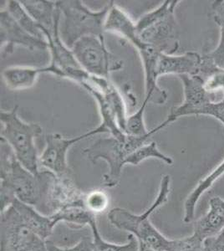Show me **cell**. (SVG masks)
Instances as JSON below:
<instances>
[{
	"label": "cell",
	"mask_w": 224,
	"mask_h": 251,
	"mask_svg": "<svg viewBox=\"0 0 224 251\" xmlns=\"http://www.w3.org/2000/svg\"><path fill=\"white\" fill-rule=\"evenodd\" d=\"M1 143L0 203L1 212L12 205L15 199L33 207L40 208L54 174L50 171L32 174L18 161L10 146Z\"/></svg>",
	"instance_id": "obj_1"
},
{
	"label": "cell",
	"mask_w": 224,
	"mask_h": 251,
	"mask_svg": "<svg viewBox=\"0 0 224 251\" xmlns=\"http://www.w3.org/2000/svg\"><path fill=\"white\" fill-rule=\"evenodd\" d=\"M170 185V176L164 175L161 180L156 200L143 214H132L125 208H115L108 213V220L115 227L133 234L139 242L145 243L157 251H168L171 240L158 231L150 222V216L168 202Z\"/></svg>",
	"instance_id": "obj_2"
},
{
	"label": "cell",
	"mask_w": 224,
	"mask_h": 251,
	"mask_svg": "<svg viewBox=\"0 0 224 251\" xmlns=\"http://www.w3.org/2000/svg\"><path fill=\"white\" fill-rule=\"evenodd\" d=\"M112 1L100 10L89 9L80 0L56 1L60 11V38L68 48L85 36L104 37L105 22Z\"/></svg>",
	"instance_id": "obj_3"
},
{
	"label": "cell",
	"mask_w": 224,
	"mask_h": 251,
	"mask_svg": "<svg viewBox=\"0 0 224 251\" xmlns=\"http://www.w3.org/2000/svg\"><path fill=\"white\" fill-rule=\"evenodd\" d=\"M178 0H167L136 22L140 39L162 53L174 54L179 48V27L175 17Z\"/></svg>",
	"instance_id": "obj_4"
},
{
	"label": "cell",
	"mask_w": 224,
	"mask_h": 251,
	"mask_svg": "<svg viewBox=\"0 0 224 251\" xmlns=\"http://www.w3.org/2000/svg\"><path fill=\"white\" fill-rule=\"evenodd\" d=\"M19 106L10 111H1V135L0 139L8 143L15 157L22 165L37 174L39 171V156L35 146V138L42 134V127L37 123L24 122L18 114Z\"/></svg>",
	"instance_id": "obj_5"
},
{
	"label": "cell",
	"mask_w": 224,
	"mask_h": 251,
	"mask_svg": "<svg viewBox=\"0 0 224 251\" xmlns=\"http://www.w3.org/2000/svg\"><path fill=\"white\" fill-rule=\"evenodd\" d=\"M150 137H133L126 135L124 139L112 137L100 138L84 150V154L93 164L104 160L108 164V173L104 175L103 186L114 188L119 183L122 169L126 160L136 149L144 145Z\"/></svg>",
	"instance_id": "obj_6"
},
{
	"label": "cell",
	"mask_w": 224,
	"mask_h": 251,
	"mask_svg": "<svg viewBox=\"0 0 224 251\" xmlns=\"http://www.w3.org/2000/svg\"><path fill=\"white\" fill-rule=\"evenodd\" d=\"M79 66L89 74L110 78V75L123 68V61L109 51L105 38L85 36L71 49Z\"/></svg>",
	"instance_id": "obj_7"
},
{
	"label": "cell",
	"mask_w": 224,
	"mask_h": 251,
	"mask_svg": "<svg viewBox=\"0 0 224 251\" xmlns=\"http://www.w3.org/2000/svg\"><path fill=\"white\" fill-rule=\"evenodd\" d=\"M0 251H47L46 240L34 233L11 205L1 212Z\"/></svg>",
	"instance_id": "obj_8"
},
{
	"label": "cell",
	"mask_w": 224,
	"mask_h": 251,
	"mask_svg": "<svg viewBox=\"0 0 224 251\" xmlns=\"http://www.w3.org/2000/svg\"><path fill=\"white\" fill-rule=\"evenodd\" d=\"M184 92V100L180 106L172 109L168 118L161 123L159 127L162 129L174 123L180 117L201 115L202 109L212 102L223 100L221 93H210L204 87V82L199 75H180Z\"/></svg>",
	"instance_id": "obj_9"
},
{
	"label": "cell",
	"mask_w": 224,
	"mask_h": 251,
	"mask_svg": "<svg viewBox=\"0 0 224 251\" xmlns=\"http://www.w3.org/2000/svg\"><path fill=\"white\" fill-rule=\"evenodd\" d=\"M100 133H107L101 125L85 134L71 138H66L60 134L47 135L46 137V148L39 157V164L59 177L69 176L67 163L69 149L75 143L87 137Z\"/></svg>",
	"instance_id": "obj_10"
},
{
	"label": "cell",
	"mask_w": 224,
	"mask_h": 251,
	"mask_svg": "<svg viewBox=\"0 0 224 251\" xmlns=\"http://www.w3.org/2000/svg\"><path fill=\"white\" fill-rule=\"evenodd\" d=\"M85 196L69 176L59 177L54 174L39 209L40 213L52 215L70 207H85Z\"/></svg>",
	"instance_id": "obj_11"
},
{
	"label": "cell",
	"mask_w": 224,
	"mask_h": 251,
	"mask_svg": "<svg viewBox=\"0 0 224 251\" xmlns=\"http://www.w3.org/2000/svg\"><path fill=\"white\" fill-rule=\"evenodd\" d=\"M0 44L1 56L3 57L12 54L17 46H22L30 51L46 50L48 49L46 40L28 34L3 8L0 12Z\"/></svg>",
	"instance_id": "obj_12"
},
{
	"label": "cell",
	"mask_w": 224,
	"mask_h": 251,
	"mask_svg": "<svg viewBox=\"0 0 224 251\" xmlns=\"http://www.w3.org/2000/svg\"><path fill=\"white\" fill-rule=\"evenodd\" d=\"M201 59V55L196 52H187L180 55L162 53L156 64V75L158 78L170 74L177 75L178 76L183 75H198Z\"/></svg>",
	"instance_id": "obj_13"
},
{
	"label": "cell",
	"mask_w": 224,
	"mask_h": 251,
	"mask_svg": "<svg viewBox=\"0 0 224 251\" xmlns=\"http://www.w3.org/2000/svg\"><path fill=\"white\" fill-rule=\"evenodd\" d=\"M28 15L40 26L43 33L54 32L60 21V11L56 1L21 0L20 1Z\"/></svg>",
	"instance_id": "obj_14"
},
{
	"label": "cell",
	"mask_w": 224,
	"mask_h": 251,
	"mask_svg": "<svg viewBox=\"0 0 224 251\" xmlns=\"http://www.w3.org/2000/svg\"><path fill=\"white\" fill-rule=\"evenodd\" d=\"M209 206L208 212L196 221L193 228V233L202 240L219 235L224 228V200L213 197Z\"/></svg>",
	"instance_id": "obj_15"
},
{
	"label": "cell",
	"mask_w": 224,
	"mask_h": 251,
	"mask_svg": "<svg viewBox=\"0 0 224 251\" xmlns=\"http://www.w3.org/2000/svg\"><path fill=\"white\" fill-rule=\"evenodd\" d=\"M12 206L16 209L24 222L43 240H46L51 235L56 224L50 215L41 214L33 206L23 203L17 199L13 201Z\"/></svg>",
	"instance_id": "obj_16"
},
{
	"label": "cell",
	"mask_w": 224,
	"mask_h": 251,
	"mask_svg": "<svg viewBox=\"0 0 224 251\" xmlns=\"http://www.w3.org/2000/svg\"><path fill=\"white\" fill-rule=\"evenodd\" d=\"M104 28L105 32L117 34L131 45L139 36L136 31V22H134L131 16L114 1L108 12Z\"/></svg>",
	"instance_id": "obj_17"
},
{
	"label": "cell",
	"mask_w": 224,
	"mask_h": 251,
	"mask_svg": "<svg viewBox=\"0 0 224 251\" xmlns=\"http://www.w3.org/2000/svg\"><path fill=\"white\" fill-rule=\"evenodd\" d=\"M47 73V68L25 66L7 67L2 72L6 86L11 91H25L33 87L40 74Z\"/></svg>",
	"instance_id": "obj_18"
},
{
	"label": "cell",
	"mask_w": 224,
	"mask_h": 251,
	"mask_svg": "<svg viewBox=\"0 0 224 251\" xmlns=\"http://www.w3.org/2000/svg\"><path fill=\"white\" fill-rule=\"evenodd\" d=\"M224 174V160L208 176L201 179L193 189L184 203V217L183 222L189 224L194 220L196 205L201 195L213 186L215 181L219 179Z\"/></svg>",
	"instance_id": "obj_19"
},
{
	"label": "cell",
	"mask_w": 224,
	"mask_h": 251,
	"mask_svg": "<svg viewBox=\"0 0 224 251\" xmlns=\"http://www.w3.org/2000/svg\"><path fill=\"white\" fill-rule=\"evenodd\" d=\"M5 9L11 15L12 17L17 21L23 29H25L28 34H31L34 37L39 38L41 40H46L42 29L37 22L28 15L23 6L21 5L20 1L17 0H9L6 1Z\"/></svg>",
	"instance_id": "obj_20"
},
{
	"label": "cell",
	"mask_w": 224,
	"mask_h": 251,
	"mask_svg": "<svg viewBox=\"0 0 224 251\" xmlns=\"http://www.w3.org/2000/svg\"><path fill=\"white\" fill-rule=\"evenodd\" d=\"M55 224L60 222H66L76 226H91V223L96 219V214H92L85 207L75 206L65 208L50 215Z\"/></svg>",
	"instance_id": "obj_21"
},
{
	"label": "cell",
	"mask_w": 224,
	"mask_h": 251,
	"mask_svg": "<svg viewBox=\"0 0 224 251\" xmlns=\"http://www.w3.org/2000/svg\"><path fill=\"white\" fill-rule=\"evenodd\" d=\"M90 228L93 237L94 251H136L138 249L139 242L133 234L128 235V242L125 245H116L103 239L97 227V220L91 223Z\"/></svg>",
	"instance_id": "obj_22"
},
{
	"label": "cell",
	"mask_w": 224,
	"mask_h": 251,
	"mask_svg": "<svg viewBox=\"0 0 224 251\" xmlns=\"http://www.w3.org/2000/svg\"><path fill=\"white\" fill-rule=\"evenodd\" d=\"M213 20L220 28L219 45L213 51L207 54L217 66L224 68V0L214 1L212 5Z\"/></svg>",
	"instance_id": "obj_23"
},
{
	"label": "cell",
	"mask_w": 224,
	"mask_h": 251,
	"mask_svg": "<svg viewBox=\"0 0 224 251\" xmlns=\"http://www.w3.org/2000/svg\"><path fill=\"white\" fill-rule=\"evenodd\" d=\"M148 101L144 99L142 106L137 111L128 116L126 125H125V134L133 136V137H151L152 135L160 131L158 127L156 126L152 130L148 131L146 127L144 114L146 107L148 106Z\"/></svg>",
	"instance_id": "obj_24"
},
{
	"label": "cell",
	"mask_w": 224,
	"mask_h": 251,
	"mask_svg": "<svg viewBox=\"0 0 224 251\" xmlns=\"http://www.w3.org/2000/svg\"><path fill=\"white\" fill-rule=\"evenodd\" d=\"M149 158L161 160L167 163L168 165H172L173 163L172 157H168L160 151L157 148L156 143L151 142L148 144H144L142 147H140L139 149H136L133 153H131L130 157L126 160V164H131L133 166L139 165L140 163H142L143 161Z\"/></svg>",
	"instance_id": "obj_25"
},
{
	"label": "cell",
	"mask_w": 224,
	"mask_h": 251,
	"mask_svg": "<svg viewBox=\"0 0 224 251\" xmlns=\"http://www.w3.org/2000/svg\"><path fill=\"white\" fill-rule=\"evenodd\" d=\"M202 79L204 87L210 93H221L224 102V68L213 64L208 67Z\"/></svg>",
	"instance_id": "obj_26"
},
{
	"label": "cell",
	"mask_w": 224,
	"mask_h": 251,
	"mask_svg": "<svg viewBox=\"0 0 224 251\" xmlns=\"http://www.w3.org/2000/svg\"><path fill=\"white\" fill-rule=\"evenodd\" d=\"M110 203L107 193L101 189H96L85 194V207L92 214H100L107 209Z\"/></svg>",
	"instance_id": "obj_27"
},
{
	"label": "cell",
	"mask_w": 224,
	"mask_h": 251,
	"mask_svg": "<svg viewBox=\"0 0 224 251\" xmlns=\"http://www.w3.org/2000/svg\"><path fill=\"white\" fill-rule=\"evenodd\" d=\"M168 251H204V240L193 233L182 239L171 240Z\"/></svg>",
	"instance_id": "obj_28"
},
{
	"label": "cell",
	"mask_w": 224,
	"mask_h": 251,
	"mask_svg": "<svg viewBox=\"0 0 224 251\" xmlns=\"http://www.w3.org/2000/svg\"><path fill=\"white\" fill-rule=\"evenodd\" d=\"M201 115L211 116L220 122L224 126V102H212L205 106L201 111Z\"/></svg>",
	"instance_id": "obj_29"
},
{
	"label": "cell",
	"mask_w": 224,
	"mask_h": 251,
	"mask_svg": "<svg viewBox=\"0 0 224 251\" xmlns=\"http://www.w3.org/2000/svg\"><path fill=\"white\" fill-rule=\"evenodd\" d=\"M70 251H94L93 237H84L75 246L71 247Z\"/></svg>",
	"instance_id": "obj_30"
},
{
	"label": "cell",
	"mask_w": 224,
	"mask_h": 251,
	"mask_svg": "<svg viewBox=\"0 0 224 251\" xmlns=\"http://www.w3.org/2000/svg\"><path fill=\"white\" fill-rule=\"evenodd\" d=\"M204 251H224V244L216 241L214 237L204 240Z\"/></svg>",
	"instance_id": "obj_31"
},
{
	"label": "cell",
	"mask_w": 224,
	"mask_h": 251,
	"mask_svg": "<svg viewBox=\"0 0 224 251\" xmlns=\"http://www.w3.org/2000/svg\"><path fill=\"white\" fill-rule=\"evenodd\" d=\"M46 247H47V251H70V248L60 247L50 240H46Z\"/></svg>",
	"instance_id": "obj_32"
},
{
	"label": "cell",
	"mask_w": 224,
	"mask_h": 251,
	"mask_svg": "<svg viewBox=\"0 0 224 251\" xmlns=\"http://www.w3.org/2000/svg\"><path fill=\"white\" fill-rule=\"evenodd\" d=\"M139 242V241H138ZM136 251H157L156 250H154L153 248H151L150 246H148L145 243L139 242V246H138V249Z\"/></svg>",
	"instance_id": "obj_33"
},
{
	"label": "cell",
	"mask_w": 224,
	"mask_h": 251,
	"mask_svg": "<svg viewBox=\"0 0 224 251\" xmlns=\"http://www.w3.org/2000/svg\"><path fill=\"white\" fill-rule=\"evenodd\" d=\"M214 239H215L217 242L220 243V244H224V228L220 232V234L219 235L214 237Z\"/></svg>",
	"instance_id": "obj_34"
}]
</instances>
